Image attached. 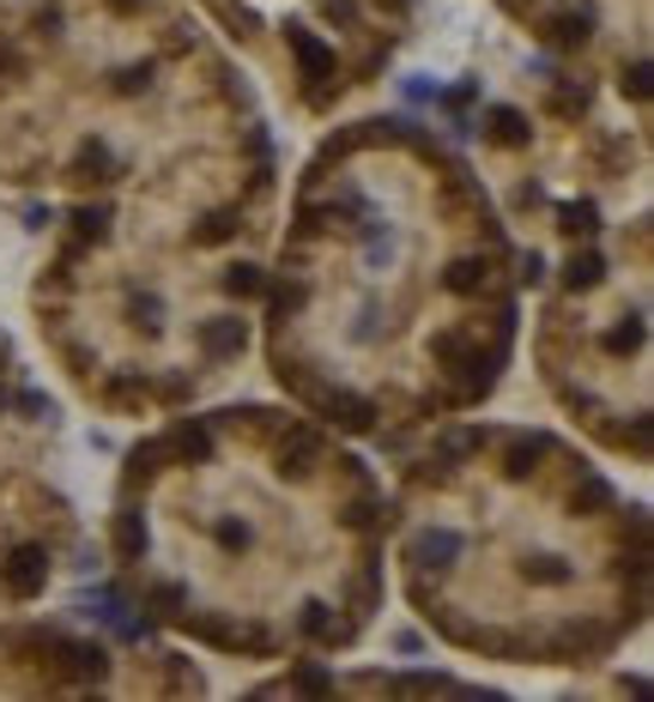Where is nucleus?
<instances>
[{"mask_svg": "<svg viewBox=\"0 0 654 702\" xmlns=\"http://www.w3.org/2000/svg\"><path fill=\"white\" fill-rule=\"evenodd\" d=\"M171 455H183V460H207V455H212V430H207V424H176Z\"/></svg>", "mask_w": 654, "mask_h": 702, "instance_id": "nucleus-7", "label": "nucleus"}, {"mask_svg": "<svg viewBox=\"0 0 654 702\" xmlns=\"http://www.w3.org/2000/svg\"><path fill=\"white\" fill-rule=\"evenodd\" d=\"M588 25H594L588 13H563L558 25H551V43H563V49H570V43H588Z\"/></svg>", "mask_w": 654, "mask_h": 702, "instance_id": "nucleus-19", "label": "nucleus"}, {"mask_svg": "<svg viewBox=\"0 0 654 702\" xmlns=\"http://www.w3.org/2000/svg\"><path fill=\"white\" fill-rule=\"evenodd\" d=\"M624 92L637 97V104H649V61H630L624 67Z\"/></svg>", "mask_w": 654, "mask_h": 702, "instance_id": "nucleus-25", "label": "nucleus"}, {"mask_svg": "<svg viewBox=\"0 0 654 702\" xmlns=\"http://www.w3.org/2000/svg\"><path fill=\"white\" fill-rule=\"evenodd\" d=\"M164 460H171V436H157V443H140V448H133V472H140V479H145V472H157Z\"/></svg>", "mask_w": 654, "mask_h": 702, "instance_id": "nucleus-18", "label": "nucleus"}, {"mask_svg": "<svg viewBox=\"0 0 654 702\" xmlns=\"http://www.w3.org/2000/svg\"><path fill=\"white\" fill-rule=\"evenodd\" d=\"M315 448H322V443H315L310 430H297V436H291V443H285V448H279V467H285V472H310V460H315Z\"/></svg>", "mask_w": 654, "mask_h": 702, "instance_id": "nucleus-13", "label": "nucleus"}, {"mask_svg": "<svg viewBox=\"0 0 654 702\" xmlns=\"http://www.w3.org/2000/svg\"><path fill=\"white\" fill-rule=\"evenodd\" d=\"M630 448H637V455L649 448V418H637V424H630Z\"/></svg>", "mask_w": 654, "mask_h": 702, "instance_id": "nucleus-35", "label": "nucleus"}, {"mask_svg": "<svg viewBox=\"0 0 654 702\" xmlns=\"http://www.w3.org/2000/svg\"><path fill=\"white\" fill-rule=\"evenodd\" d=\"M285 43H291V55H297V73L322 92L327 79H334V49H327L310 25H285Z\"/></svg>", "mask_w": 654, "mask_h": 702, "instance_id": "nucleus-1", "label": "nucleus"}, {"mask_svg": "<svg viewBox=\"0 0 654 702\" xmlns=\"http://www.w3.org/2000/svg\"><path fill=\"white\" fill-rule=\"evenodd\" d=\"M303 297H310V291H303V285H285V291H273V315H279V321H285V315H297V309H303Z\"/></svg>", "mask_w": 654, "mask_h": 702, "instance_id": "nucleus-27", "label": "nucleus"}, {"mask_svg": "<svg viewBox=\"0 0 654 702\" xmlns=\"http://www.w3.org/2000/svg\"><path fill=\"white\" fill-rule=\"evenodd\" d=\"M400 690H460V685H448V678H436V672H406Z\"/></svg>", "mask_w": 654, "mask_h": 702, "instance_id": "nucleus-28", "label": "nucleus"}, {"mask_svg": "<svg viewBox=\"0 0 654 702\" xmlns=\"http://www.w3.org/2000/svg\"><path fill=\"white\" fill-rule=\"evenodd\" d=\"M322 412L334 418L340 430H370V424H376V406H370L364 394H340V388L322 394Z\"/></svg>", "mask_w": 654, "mask_h": 702, "instance_id": "nucleus-4", "label": "nucleus"}, {"mask_svg": "<svg viewBox=\"0 0 654 702\" xmlns=\"http://www.w3.org/2000/svg\"><path fill=\"white\" fill-rule=\"evenodd\" d=\"M382 7H388V13H406V7H412V0H382Z\"/></svg>", "mask_w": 654, "mask_h": 702, "instance_id": "nucleus-38", "label": "nucleus"}, {"mask_svg": "<svg viewBox=\"0 0 654 702\" xmlns=\"http://www.w3.org/2000/svg\"><path fill=\"white\" fill-rule=\"evenodd\" d=\"M291 690H303V697H327V690H334V672L315 666V660H303L297 672H291Z\"/></svg>", "mask_w": 654, "mask_h": 702, "instance_id": "nucleus-16", "label": "nucleus"}, {"mask_svg": "<svg viewBox=\"0 0 654 702\" xmlns=\"http://www.w3.org/2000/svg\"><path fill=\"white\" fill-rule=\"evenodd\" d=\"M558 219H563V231H570V236H594V231H600V212H594V200H570Z\"/></svg>", "mask_w": 654, "mask_h": 702, "instance_id": "nucleus-15", "label": "nucleus"}, {"mask_svg": "<svg viewBox=\"0 0 654 702\" xmlns=\"http://www.w3.org/2000/svg\"><path fill=\"white\" fill-rule=\"evenodd\" d=\"M19 412H31V418H43V412H49V400H43V394H25V400H19Z\"/></svg>", "mask_w": 654, "mask_h": 702, "instance_id": "nucleus-36", "label": "nucleus"}, {"mask_svg": "<svg viewBox=\"0 0 654 702\" xmlns=\"http://www.w3.org/2000/svg\"><path fill=\"white\" fill-rule=\"evenodd\" d=\"M116 558L121 563H140L145 558V515H140V508H121V515H116Z\"/></svg>", "mask_w": 654, "mask_h": 702, "instance_id": "nucleus-6", "label": "nucleus"}, {"mask_svg": "<svg viewBox=\"0 0 654 702\" xmlns=\"http://www.w3.org/2000/svg\"><path fill=\"white\" fill-rule=\"evenodd\" d=\"M479 285H484V260H455V267H448V291L467 297V291H479Z\"/></svg>", "mask_w": 654, "mask_h": 702, "instance_id": "nucleus-17", "label": "nucleus"}, {"mask_svg": "<svg viewBox=\"0 0 654 702\" xmlns=\"http://www.w3.org/2000/svg\"><path fill=\"white\" fill-rule=\"evenodd\" d=\"M327 19H334V25H352L358 7H352V0H327Z\"/></svg>", "mask_w": 654, "mask_h": 702, "instance_id": "nucleus-31", "label": "nucleus"}, {"mask_svg": "<svg viewBox=\"0 0 654 702\" xmlns=\"http://www.w3.org/2000/svg\"><path fill=\"white\" fill-rule=\"evenodd\" d=\"M212 539H219L224 551H249V527H243V520H219V527H212Z\"/></svg>", "mask_w": 654, "mask_h": 702, "instance_id": "nucleus-21", "label": "nucleus"}, {"mask_svg": "<svg viewBox=\"0 0 654 702\" xmlns=\"http://www.w3.org/2000/svg\"><path fill=\"white\" fill-rule=\"evenodd\" d=\"M145 73H152V67H128V73H116V85H121V92H140Z\"/></svg>", "mask_w": 654, "mask_h": 702, "instance_id": "nucleus-32", "label": "nucleus"}, {"mask_svg": "<svg viewBox=\"0 0 654 702\" xmlns=\"http://www.w3.org/2000/svg\"><path fill=\"white\" fill-rule=\"evenodd\" d=\"M546 436H522V443H510V460H503V472H510V479H527V472H534V460L546 455Z\"/></svg>", "mask_w": 654, "mask_h": 702, "instance_id": "nucleus-9", "label": "nucleus"}, {"mask_svg": "<svg viewBox=\"0 0 654 702\" xmlns=\"http://www.w3.org/2000/svg\"><path fill=\"white\" fill-rule=\"evenodd\" d=\"M231 231H236V219H231V212H212V219H207V231H200V243H224Z\"/></svg>", "mask_w": 654, "mask_h": 702, "instance_id": "nucleus-29", "label": "nucleus"}, {"mask_svg": "<svg viewBox=\"0 0 654 702\" xmlns=\"http://www.w3.org/2000/svg\"><path fill=\"white\" fill-rule=\"evenodd\" d=\"M522 575H527V582H539V587H563V582H570V563L551 558V551H539V558L522 563Z\"/></svg>", "mask_w": 654, "mask_h": 702, "instance_id": "nucleus-10", "label": "nucleus"}, {"mask_svg": "<svg viewBox=\"0 0 654 702\" xmlns=\"http://www.w3.org/2000/svg\"><path fill=\"white\" fill-rule=\"evenodd\" d=\"M637 346H642V321H624L606 334V351H637Z\"/></svg>", "mask_w": 654, "mask_h": 702, "instance_id": "nucleus-23", "label": "nucleus"}, {"mask_svg": "<svg viewBox=\"0 0 654 702\" xmlns=\"http://www.w3.org/2000/svg\"><path fill=\"white\" fill-rule=\"evenodd\" d=\"M133 315H145V327H157V315H164V309H157V297H133Z\"/></svg>", "mask_w": 654, "mask_h": 702, "instance_id": "nucleus-33", "label": "nucleus"}, {"mask_svg": "<svg viewBox=\"0 0 654 702\" xmlns=\"http://www.w3.org/2000/svg\"><path fill=\"white\" fill-rule=\"evenodd\" d=\"M436 358H443V364H467V339H460V334H436Z\"/></svg>", "mask_w": 654, "mask_h": 702, "instance_id": "nucleus-24", "label": "nucleus"}, {"mask_svg": "<svg viewBox=\"0 0 654 702\" xmlns=\"http://www.w3.org/2000/svg\"><path fill=\"white\" fill-rule=\"evenodd\" d=\"M243 346H249V327L236 321V315H219V321L200 327V351H207V358H236Z\"/></svg>", "mask_w": 654, "mask_h": 702, "instance_id": "nucleus-5", "label": "nucleus"}, {"mask_svg": "<svg viewBox=\"0 0 654 702\" xmlns=\"http://www.w3.org/2000/svg\"><path fill=\"white\" fill-rule=\"evenodd\" d=\"M600 279H606V260L594 255V248H588V255H576L570 267H563V285H570V291H594Z\"/></svg>", "mask_w": 654, "mask_h": 702, "instance_id": "nucleus-8", "label": "nucleus"}, {"mask_svg": "<svg viewBox=\"0 0 654 702\" xmlns=\"http://www.w3.org/2000/svg\"><path fill=\"white\" fill-rule=\"evenodd\" d=\"M0 582H7L13 599L43 594V582H49V558H43V546H19L13 558H7V570H0Z\"/></svg>", "mask_w": 654, "mask_h": 702, "instance_id": "nucleus-2", "label": "nucleus"}, {"mask_svg": "<svg viewBox=\"0 0 654 702\" xmlns=\"http://www.w3.org/2000/svg\"><path fill=\"white\" fill-rule=\"evenodd\" d=\"M188 606V594L176 582H164V587H152V611H183Z\"/></svg>", "mask_w": 654, "mask_h": 702, "instance_id": "nucleus-26", "label": "nucleus"}, {"mask_svg": "<svg viewBox=\"0 0 654 702\" xmlns=\"http://www.w3.org/2000/svg\"><path fill=\"white\" fill-rule=\"evenodd\" d=\"M133 7H145V0H109V13H133Z\"/></svg>", "mask_w": 654, "mask_h": 702, "instance_id": "nucleus-37", "label": "nucleus"}, {"mask_svg": "<svg viewBox=\"0 0 654 702\" xmlns=\"http://www.w3.org/2000/svg\"><path fill=\"white\" fill-rule=\"evenodd\" d=\"M455 558H460V534H448V527H424V534H412V563H424V570H448Z\"/></svg>", "mask_w": 654, "mask_h": 702, "instance_id": "nucleus-3", "label": "nucleus"}, {"mask_svg": "<svg viewBox=\"0 0 654 702\" xmlns=\"http://www.w3.org/2000/svg\"><path fill=\"white\" fill-rule=\"evenodd\" d=\"M539 273H546V260H539V255H534V248H527V255H522V279H527V285H534V279H539Z\"/></svg>", "mask_w": 654, "mask_h": 702, "instance_id": "nucleus-34", "label": "nucleus"}, {"mask_svg": "<svg viewBox=\"0 0 654 702\" xmlns=\"http://www.w3.org/2000/svg\"><path fill=\"white\" fill-rule=\"evenodd\" d=\"M73 176H79V183H109V152H104V145H79V164H73Z\"/></svg>", "mask_w": 654, "mask_h": 702, "instance_id": "nucleus-14", "label": "nucleus"}, {"mask_svg": "<svg viewBox=\"0 0 654 702\" xmlns=\"http://www.w3.org/2000/svg\"><path fill=\"white\" fill-rule=\"evenodd\" d=\"M491 140L498 145H527V116L522 109H491Z\"/></svg>", "mask_w": 654, "mask_h": 702, "instance_id": "nucleus-12", "label": "nucleus"}, {"mask_svg": "<svg viewBox=\"0 0 654 702\" xmlns=\"http://www.w3.org/2000/svg\"><path fill=\"white\" fill-rule=\"evenodd\" d=\"M224 291H231V297H261L267 273H261V267H249V260H236L231 273H224Z\"/></svg>", "mask_w": 654, "mask_h": 702, "instance_id": "nucleus-11", "label": "nucleus"}, {"mask_svg": "<svg viewBox=\"0 0 654 702\" xmlns=\"http://www.w3.org/2000/svg\"><path fill=\"white\" fill-rule=\"evenodd\" d=\"M570 503H576V515H588V508H606V503H612V491H606L600 479H588L576 496H570Z\"/></svg>", "mask_w": 654, "mask_h": 702, "instance_id": "nucleus-22", "label": "nucleus"}, {"mask_svg": "<svg viewBox=\"0 0 654 702\" xmlns=\"http://www.w3.org/2000/svg\"><path fill=\"white\" fill-rule=\"evenodd\" d=\"M303 630H310V636H327V606H322V599L303 606Z\"/></svg>", "mask_w": 654, "mask_h": 702, "instance_id": "nucleus-30", "label": "nucleus"}, {"mask_svg": "<svg viewBox=\"0 0 654 702\" xmlns=\"http://www.w3.org/2000/svg\"><path fill=\"white\" fill-rule=\"evenodd\" d=\"M73 224H79V236H92V243H97V236L109 231V207H79Z\"/></svg>", "mask_w": 654, "mask_h": 702, "instance_id": "nucleus-20", "label": "nucleus"}]
</instances>
